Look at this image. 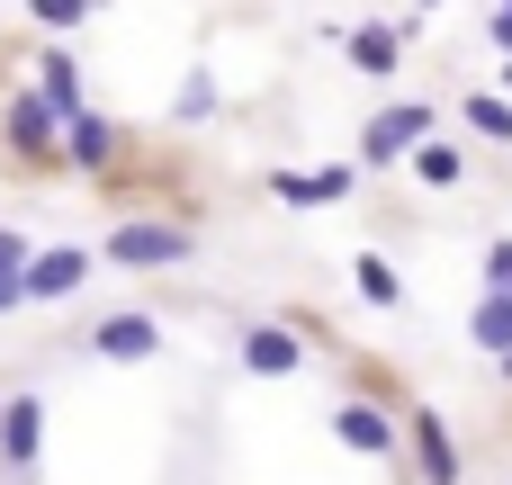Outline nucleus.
<instances>
[{
  "label": "nucleus",
  "instance_id": "nucleus-23",
  "mask_svg": "<svg viewBox=\"0 0 512 485\" xmlns=\"http://www.w3.org/2000/svg\"><path fill=\"white\" fill-rule=\"evenodd\" d=\"M495 45H504V54H512V9H495Z\"/></svg>",
  "mask_w": 512,
  "mask_h": 485
},
{
  "label": "nucleus",
  "instance_id": "nucleus-12",
  "mask_svg": "<svg viewBox=\"0 0 512 485\" xmlns=\"http://www.w3.org/2000/svg\"><path fill=\"white\" fill-rule=\"evenodd\" d=\"M36 90H45L54 117H72V108H81V54H72V45H45V54H36Z\"/></svg>",
  "mask_w": 512,
  "mask_h": 485
},
{
  "label": "nucleus",
  "instance_id": "nucleus-20",
  "mask_svg": "<svg viewBox=\"0 0 512 485\" xmlns=\"http://www.w3.org/2000/svg\"><path fill=\"white\" fill-rule=\"evenodd\" d=\"M486 288H512V243H495V252H486Z\"/></svg>",
  "mask_w": 512,
  "mask_h": 485
},
{
  "label": "nucleus",
  "instance_id": "nucleus-9",
  "mask_svg": "<svg viewBox=\"0 0 512 485\" xmlns=\"http://www.w3.org/2000/svg\"><path fill=\"white\" fill-rule=\"evenodd\" d=\"M351 162H333V171H270V198H288V207H342L351 198Z\"/></svg>",
  "mask_w": 512,
  "mask_h": 485
},
{
  "label": "nucleus",
  "instance_id": "nucleus-21",
  "mask_svg": "<svg viewBox=\"0 0 512 485\" xmlns=\"http://www.w3.org/2000/svg\"><path fill=\"white\" fill-rule=\"evenodd\" d=\"M0 270H27V234H9V225H0Z\"/></svg>",
  "mask_w": 512,
  "mask_h": 485
},
{
  "label": "nucleus",
  "instance_id": "nucleus-3",
  "mask_svg": "<svg viewBox=\"0 0 512 485\" xmlns=\"http://www.w3.org/2000/svg\"><path fill=\"white\" fill-rule=\"evenodd\" d=\"M81 279H90V252H81V243H54V252H27V270H18L27 306H63V297H72Z\"/></svg>",
  "mask_w": 512,
  "mask_h": 485
},
{
  "label": "nucleus",
  "instance_id": "nucleus-5",
  "mask_svg": "<svg viewBox=\"0 0 512 485\" xmlns=\"http://www.w3.org/2000/svg\"><path fill=\"white\" fill-rule=\"evenodd\" d=\"M90 351H99V360H117V369H135V360H153V351H162V324H153V315H135V306H126V315H99V324H90Z\"/></svg>",
  "mask_w": 512,
  "mask_h": 485
},
{
  "label": "nucleus",
  "instance_id": "nucleus-16",
  "mask_svg": "<svg viewBox=\"0 0 512 485\" xmlns=\"http://www.w3.org/2000/svg\"><path fill=\"white\" fill-rule=\"evenodd\" d=\"M477 342L486 351H512V288H486L477 297Z\"/></svg>",
  "mask_w": 512,
  "mask_h": 485
},
{
  "label": "nucleus",
  "instance_id": "nucleus-10",
  "mask_svg": "<svg viewBox=\"0 0 512 485\" xmlns=\"http://www.w3.org/2000/svg\"><path fill=\"white\" fill-rule=\"evenodd\" d=\"M405 432H414V468H423V485H459V441H450L441 414H414Z\"/></svg>",
  "mask_w": 512,
  "mask_h": 485
},
{
  "label": "nucleus",
  "instance_id": "nucleus-11",
  "mask_svg": "<svg viewBox=\"0 0 512 485\" xmlns=\"http://www.w3.org/2000/svg\"><path fill=\"white\" fill-rule=\"evenodd\" d=\"M297 360H306V342H297L288 324H252V333H243V369H252V378H288Z\"/></svg>",
  "mask_w": 512,
  "mask_h": 485
},
{
  "label": "nucleus",
  "instance_id": "nucleus-17",
  "mask_svg": "<svg viewBox=\"0 0 512 485\" xmlns=\"http://www.w3.org/2000/svg\"><path fill=\"white\" fill-rule=\"evenodd\" d=\"M459 117H468L477 135H495V144H512V99H495V90H477V99H468Z\"/></svg>",
  "mask_w": 512,
  "mask_h": 485
},
{
  "label": "nucleus",
  "instance_id": "nucleus-26",
  "mask_svg": "<svg viewBox=\"0 0 512 485\" xmlns=\"http://www.w3.org/2000/svg\"><path fill=\"white\" fill-rule=\"evenodd\" d=\"M423 9H441V0H423Z\"/></svg>",
  "mask_w": 512,
  "mask_h": 485
},
{
  "label": "nucleus",
  "instance_id": "nucleus-18",
  "mask_svg": "<svg viewBox=\"0 0 512 485\" xmlns=\"http://www.w3.org/2000/svg\"><path fill=\"white\" fill-rule=\"evenodd\" d=\"M99 9H108V0H27V18H36V27H54V36H63V27H81V18H99Z\"/></svg>",
  "mask_w": 512,
  "mask_h": 485
},
{
  "label": "nucleus",
  "instance_id": "nucleus-13",
  "mask_svg": "<svg viewBox=\"0 0 512 485\" xmlns=\"http://www.w3.org/2000/svg\"><path fill=\"white\" fill-rule=\"evenodd\" d=\"M342 45H351V72H369V81H387V72L405 63V36H396V27H351Z\"/></svg>",
  "mask_w": 512,
  "mask_h": 485
},
{
  "label": "nucleus",
  "instance_id": "nucleus-27",
  "mask_svg": "<svg viewBox=\"0 0 512 485\" xmlns=\"http://www.w3.org/2000/svg\"><path fill=\"white\" fill-rule=\"evenodd\" d=\"M495 9H512V0H495Z\"/></svg>",
  "mask_w": 512,
  "mask_h": 485
},
{
  "label": "nucleus",
  "instance_id": "nucleus-19",
  "mask_svg": "<svg viewBox=\"0 0 512 485\" xmlns=\"http://www.w3.org/2000/svg\"><path fill=\"white\" fill-rule=\"evenodd\" d=\"M207 108H216V81L189 72V81H180V117H207Z\"/></svg>",
  "mask_w": 512,
  "mask_h": 485
},
{
  "label": "nucleus",
  "instance_id": "nucleus-14",
  "mask_svg": "<svg viewBox=\"0 0 512 485\" xmlns=\"http://www.w3.org/2000/svg\"><path fill=\"white\" fill-rule=\"evenodd\" d=\"M414 180H423V189H459V180H468V153H459L450 135H414Z\"/></svg>",
  "mask_w": 512,
  "mask_h": 485
},
{
  "label": "nucleus",
  "instance_id": "nucleus-8",
  "mask_svg": "<svg viewBox=\"0 0 512 485\" xmlns=\"http://www.w3.org/2000/svg\"><path fill=\"white\" fill-rule=\"evenodd\" d=\"M54 153H63V162H81V171H108V162H117V126H108L99 108H72V117H63V135H54Z\"/></svg>",
  "mask_w": 512,
  "mask_h": 485
},
{
  "label": "nucleus",
  "instance_id": "nucleus-6",
  "mask_svg": "<svg viewBox=\"0 0 512 485\" xmlns=\"http://www.w3.org/2000/svg\"><path fill=\"white\" fill-rule=\"evenodd\" d=\"M0 135H9V153L45 162V153H54V135H63V117L45 108V90H18V99H9V117H0Z\"/></svg>",
  "mask_w": 512,
  "mask_h": 485
},
{
  "label": "nucleus",
  "instance_id": "nucleus-4",
  "mask_svg": "<svg viewBox=\"0 0 512 485\" xmlns=\"http://www.w3.org/2000/svg\"><path fill=\"white\" fill-rule=\"evenodd\" d=\"M36 450H45V396H0V468L36 477Z\"/></svg>",
  "mask_w": 512,
  "mask_h": 485
},
{
  "label": "nucleus",
  "instance_id": "nucleus-15",
  "mask_svg": "<svg viewBox=\"0 0 512 485\" xmlns=\"http://www.w3.org/2000/svg\"><path fill=\"white\" fill-rule=\"evenodd\" d=\"M351 279H360V297H369V306H405V279H396V261H387V252H360V261H351Z\"/></svg>",
  "mask_w": 512,
  "mask_h": 485
},
{
  "label": "nucleus",
  "instance_id": "nucleus-22",
  "mask_svg": "<svg viewBox=\"0 0 512 485\" xmlns=\"http://www.w3.org/2000/svg\"><path fill=\"white\" fill-rule=\"evenodd\" d=\"M27 306V288H18V270H0V315H18Z\"/></svg>",
  "mask_w": 512,
  "mask_h": 485
},
{
  "label": "nucleus",
  "instance_id": "nucleus-1",
  "mask_svg": "<svg viewBox=\"0 0 512 485\" xmlns=\"http://www.w3.org/2000/svg\"><path fill=\"white\" fill-rule=\"evenodd\" d=\"M99 252H108L117 270H180L198 243H189V225H153V216H126V225H117Z\"/></svg>",
  "mask_w": 512,
  "mask_h": 485
},
{
  "label": "nucleus",
  "instance_id": "nucleus-7",
  "mask_svg": "<svg viewBox=\"0 0 512 485\" xmlns=\"http://www.w3.org/2000/svg\"><path fill=\"white\" fill-rule=\"evenodd\" d=\"M333 441L360 450V459H396V423H387V405H369V396L333 405Z\"/></svg>",
  "mask_w": 512,
  "mask_h": 485
},
{
  "label": "nucleus",
  "instance_id": "nucleus-25",
  "mask_svg": "<svg viewBox=\"0 0 512 485\" xmlns=\"http://www.w3.org/2000/svg\"><path fill=\"white\" fill-rule=\"evenodd\" d=\"M495 360H504V378H512V351H495Z\"/></svg>",
  "mask_w": 512,
  "mask_h": 485
},
{
  "label": "nucleus",
  "instance_id": "nucleus-24",
  "mask_svg": "<svg viewBox=\"0 0 512 485\" xmlns=\"http://www.w3.org/2000/svg\"><path fill=\"white\" fill-rule=\"evenodd\" d=\"M504 99H512V54H504Z\"/></svg>",
  "mask_w": 512,
  "mask_h": 485
},
{
  "label": "nucleus",
  "instance_id": "nucleus-2",
  "mask_svg": "<svg viewBox=\"0 0 512 485\" xmlns=\"http://www.w3.org/2000/svg\"><path fill=\"white\" fill-rule=\"evenodd\" d=\"M414 135H432V108H423V99H387V108L360 126V171L405 162V153H414Z\"/></svg>",
  "mask_w": 512,
  "mask_h": 485
}]
</instances>
